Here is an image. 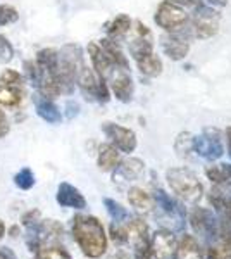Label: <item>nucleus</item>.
<instances>
[{"instance_id": "1", "label": "nucleus", "mask_w": 231, "mask_h": 259, "mask_svg": "<svg viewBox=\"0 0 231 259\" xmlns=\"http://www.w3.org/2000/svg\"><path fill=\"white\" fill-rule=\"evenodd\" d=\"M71 232L81 252L90 259H99L107 252V233L102 221L90 214H76Z\"/></svg>"}, {"instance_id": "2", "label": "nucleus", "mask_w": 231, "mask_h": 259, "mask_svg": "<svg viewBox=\"0 0 231 259\" xmlns=\"http://www.w3.org/2000/svg\"><path fill=\"white\" fill-rule=\"evenodd\" d=\"M83 49L78 44H66L59 49V68L57 78L61 83L62 95H71L76 89L78 71L85 66Z\"/></svg>"}, {"instance_id": "3", "label": "nucleus", "mask_w": 231, "mask_h": 259, "mask_svg": "<svg viewBox=\"0 0 231 259\" xmlns=\"http://www.w3.org/2000/svg\"><path fill=\"white\" fill-rule=\"evenodd\" d=\"M166 180L169 189L184 202L195 204L202 199L204 185L200 183L199 177L192 169L184 168V166H181V168H171L167 169Z\"/></svg>"}, {"instance_id": "4", "label": "nucleus", "mask_w": 231, "mask_h": 259, "mask_svg": "<svg viewBox=\"0 0 231 259\" xmlns=\"http://www.w3.org/2000/svg\"><path fill=\"white\" fill-rule=\"evenodd\" d=\"M190 227L197 235L207 244H214L219 240V221H217L216 212H212L207 207L197 206L188 216Z\"/></svg>"}, {"instance_id": "5", "label": "nucleus", "mask_w": 231, "mask_h": 259, "mask_svg": "<svg viewBox=\"0 0 231 259\" xmlns=\"http://www.w3.org/2000/svg\"><path fill=\"white\" fill-rule=\"evenodd\" d=\"M193 152L209 162L221 159L224 154V145L219 130L204 128L200 135H193Z\"/></svg>"}, {"instance_id": "6", "label": "nucleus", "mask_w": 231, "mask_h": 259, "mask_svg": "<svg viewBox=\"0 0 231 259\" xmlns=\"http://www.w3.org/2000/svg\"><path fill=\"white\" fill-rule=\"evenodd\" d=\"M154 19L157 23V26L162 28L166 33H176L179 30H184V26L190 21L188 12L183 7L167 2V0H162L161 2V6L155 11Z\"/></svg>"}, {"instance_id": "7", "label": "nucleus", "mask_w": 231, "mask_h": 259, "mask_svg": "<svg viewBox=\"0 0 231 259\" xmlns=\"http://www.w3.org/2000/svg\"><path fill=\"white\" fill-rule=\"evenodd\" d=\"M219 23H221L219 12L216 9H212V6L202 4L200 7H197L195 14H193V18H192L193 36H197L199 40L212 38V36L217 35V31H219Z\"/></svg>"}, {"instance_id": "8", "label": "nucleus", "mask_w": 231, "mask_h": 259, "mask_svg": "<svg viewBox=\"0 0 231 259\" xmlns=\"http://www.w3.org/2000/svg\"><path fill=\"white\" fill-rule=\"evenodd\" d=\"M102 132L119 152L131 154L136 150L138 139L133 130L126 128L123 124L112 123V121H106V123H102Z\"/></svg>"}, {"instance_id": "9", "label": "nucleus", "mask_w": 231, "mask_h": 259, "mask_svg": "<svg viewBox=\"0 0 231 259\" xmlns=\"http://www.w3.org/2000/svg\"><path fill=\"white\" fill-rule=\"evenodd\" d=\"M149 249L154 259H176L178 252V239L171 230H157L150 235Z\"/></svg>"}, {"instance_id": "10", "label": "nucleus", "mask_w": 231, "mask_h": 259, "mask_svg": "<svg viewBox=\"0 0 231 259\" xmlns=\"http://www.w3.org/2000/svg\"><path fill=\"white\" fill-rule=\"evenodd\" d=\"M161 49L171 61L187 59L188 52H190V35L183 33V30L167 33L161 38Z\"/></svg>"}, {"instance_id": "11", "label": "nucleus", "mask_w": 231, "mask_h": 259, "mask_svg": "<svg viewBox=\"0 0 231 259\" xmlns=\"http://www.w3.org/2000/svg\"><path fill=\"white\" fill-rule=\"evenodd\" d=\"M107 85L111 89L112 95L123 104H129L135 95V83L131 78V71L114 69L111 78L107 80Z\"/></svg>"}, {"instance_id": "12", "label": "nucleus", "mask_w": 231, "mask_h": 259, "mask_svg": "<svg viewBox=\"0 0 231 259\" xmlns=\"http://www.w3.org/2000/svg\"><path fill=\"white\" fill-rule=\"evenodd\" d=\"M86 54H88V59H90L91 69L95 71V74L102 80H109L111 74L114 73V64L112 61L109 59V56L104 52V49L99 45V41H90L86 45Z\"/></svg>"}, {"instance_id": "13", "label": "nucleus", "mask_w": 231, "mask_h": 259, "mask_svg": "<svg viewBox=\"0 0 231 259\" xmlns=\"http://www.w3.org/2000/svg\"><path fill=\"white\" fill-rule=\"evenodd\" d=\"M145 173V162L138 157H128V159H121L116 169L112 171V180L114 183H129L136 182Z\"/></svg>"}, {"instance_id": "14", "label": "nucleus", "mask_w": 231, "mask_h": 259, "mask_svg": "<svg viewBox=\"0 0 231 259\" xmlns=\"http://www.w3.org/2000/svg\"><path fill=\"white\" fill-rule=\"evenodd\" d=\"M56 200L59 206L62 207H71V209H85L86 207V199L85 195L79 192L76 187L71 185L68 182H62L59 183V189L56 194Z\"/></svg>"}, {"instance_id": "15", "label": "nucleus", "mask_w": 231, "mask_h": 259, "mask_svg": "<svg viewBox=\"0 0 231 259\" xmlns=\"http://www.w3.org/2000/svg\"><path fill=\"white\" fill-rule=\"evenodd\" d=\"M126 228V237L128 242L133 245V249H144L149 247L150 242V230L145 220L142 218H131L128 223L124 225Z\"/></svg>"}, {"instance_id": "16", "label": "nucleus", "mask_w": 231, "mask_h": 259, "mask_svg": "<svg viewBox=\"0 0 231 259\" xmlns=\"http://www.w3.org/2000/svg\"><path fill=\"white\" fill-rule=\"evenodd\" d=\"M31 100H33V106H35L36 114H38L40 118L45 121V123L61 124L62 112L57 107L56 100H50L47 97H43V95H40L36 90H35V94L31 95Z\"/></svg>"}, {"instance_id": "17", "label": "nucleus", "mask_w": 231, "mask_h": 259, "mask_svg": "<svg viewBox=\"0 0 231 259\" xmlns=\"http://www.w3.org/2000/svg\"><path fill=\"white\" fill-rule=\"evenodd\" d=\"M205 177L211 180L212 189L221 194L231 195V164H211L205 166Z\"/></svg>"}, {"instance_id": "18", "label": "nucleus", "mask_w": 231, "mask_h": 259, "mask_svg": "<svg viewBox=\"0 0 231 259\" xmlns=\"http://www.w3.org/2000/svg\"><path fill=\"white\" fill-rule=\"evenodd\" d=\"M28 97L26 85H2L0 83V107L18 109Z\"/></svg>"}, {"instance_id": "19", "label": "nucleus", "mask_w": 231, "mask_h": 259, "mask_svg": "<svg viewBox=\"0 0 231 259\" xmlns=\"http://www.w3.org/2000/svg\"><path fill=\"white\" fill-rule=\"evenodd\" d=\"M99 45L104 49V52L109 56V59L112 61V64H114L116 69L131 71V69H129V61H128V57H126L124 50L121 49L119 41L109 38V36H104V38L99 41Z\"/></svg>"}, {"instance_id": "20", "label": "nucleus", "mask_w": 231, "mask_h": 259, "mask_svg": "<svg viewBox=\"0 0 231 259\" xmlns=\"http://www.w3.org/2000/svg\"><path fill=\"white\" fill-rule=\"evenodd\" d=\"M121 162V152L114 145L109 144H100L99 152H97V164H99L100 171L104 173H111L116 169V166Z\"/></svg>"}, {"instance_id": "21", "label": "nucleus", "mask_w": 231, "mask_h": 259, "mask_svg": "<svg viewBox=\"0 0 231 259\" xmlns=\"http://www.w3.org/2000/svg\"><path fill=\"white\" fill-rule=\"evenodd\" d=\"M176 259H205L204 249L200 242L193 235L184 233L181 239L178 240V252H176Z\"/></svg>"}, {"instance_id": "22", "label": "nucleus", "mask_w": 231, "mask_h": 259, "mask_svg": "<svg viewBox=\"0 0 231 259\" xmlns=\"http://www.w3.org/2000/svg\"><path fill=\"white\" fill-rule=\"evenodd\" d=\"M209 202L212 204L219 223L231 225V195L221 194L219 190L212 189L211 194H209Z\"/></svg>"}, {"instance_id": "23", "label": "nucleus", "mask_w": 231, "mask_h": 259, "mask_svg": "<svg viewBox=\"0 0 231 259\" xmlns=\"http://www.w3.org/2000/svg\"><path fill=\"white\" fill-rule=\"evenodd\" d=\"M128 202L142 214H149L155 207L154 197L147 190L142 189V187H131L128 190Z\"/></svg>"}, {"instance_id": "24", "label": "nucleus", "mask_w": 231, "mask_h": 259, "mask_svg": "<svg viewBox=\"0 0 231 259\" xmlns=\"http://www.w3.org/2000/svg\"><path fill=\"white\" fill-rule=\"evenodd\" d=\"M131 26H133V21L128 14H117L116 18H112L106 24V36L121 41L131 31Z\"/></svg>"}, {"instance_id": "25", "label": "nucleus", "mask_w": 231, "mask_h": 259, "mask_svg": "<svg viewBox=\"0 0 231 259\" xmlns=\"http://www.w3.org/2000/svg\"><path fill=\"white\" fill-rule=\"evenodd\" d=\"M35 62L38 64V68L41 69V73H49V74H57L59 68V50L47 47L41 49L36 52Z\"/></svg>"}, {"instance_id": "26", "label": "nucleus", "mask_w": 231, "mask_h": 259, "mask_svg": "<svg viewBox=\"0 0 231 259\" xmlns=\"http://www.w3.org/2000/svg\"><path fill=\"white\" fill-rule=\"evenodd\" d=\"M135 62H136L138 69H140V73L144 74V76L157 78V76H161V74H162V69H164L162 61H161V57H159V56H155V52L149 54V56L140 57V59L135 61Z\"/></svg>"}, {"instance_id": "27", "label": "nucleus", "mask_w": 231, "mask_h": 259, "mask_svg": "<svg viewBox=\"0 0 231 259\" xmlns=\"http://www.w3.org/2000/svg\"><path fill=\"white\" fill-rule=\"evenodd\" d=\"M174 150L178 154V157L181 159H188L190 154L193 152V133L190 132H181L174 140Z\"/></svg>"}, {"instance_id": "28", "label": "nucleus", "mask_w": 231, "mask_h": 259, "mask_svg": "<svg viewBox=\"0 0 231 259\" xmlns=\"http://www.w3.org/2000/svg\"><path fill=\"white\" fill-rule=\"evenodd\" d=\"M104 206L109 212V216L112 218L114 223H124L126 220H129V212L126 211V207H123V204H119L114 199H104Z\"/></svg>"}, {"instance_id": "29", "label": "nucleus", "mask_w": 231, "mask_h": 259, "mask_svg": "<svg viewBox=\"0 0 231 259\" xmlns=\"http://www.w3.org/2000/svg\"><path fill=\"white\" fill-rule=\"evenodd\" d=\"M23 76H24V81L29 83L33 89H38L40 85V80H41V69L38 68V64L33 61H24L23 62Z\"/></svg>"}, {"instance_id": "30", "label": "nucleus", "mask_w": 231, "mask_h": 259, "mask_svg": "<svg viewBox=\"0 0 231 259\" xmlns=\"http://www.w3.org/2000/svg\"><path fill=\"white\" fill-rule=\"evenodd\" d=\"M36 259H71V256L62 245L50 244V245H40Z\"/></svg>"}, {"instance_id": "31", "label": "nucleus", "mask_w": 231, "mask_h": 259, "mask_svg": "<svg viewBox=\"0 0 231 259\" xmlns=\"http://www.w3.org/2000/svg\"><path fill=\"white\" fill-rule=\"evenodd\" d=\"M36 183V178H35V173L33 169L29 168H21L18 173L14 175V185L18 187L19 190H31Z\"/></svg>"}, {"instance_id": "32", "label": "nucleus", "mask_w": 231, "mask_h": 259, "mask_svg": "<svg viewBox=\"0 0 231 259\" xmlns=\"http://www.w3.org/2000/svg\"><path fill=\"white\" fill-rule=\"evenodd\" d=\"M19 21V12L14 6L0 4V26H9Z\"/></svg>"}, {"instance_id": "33", "label": "nucleus", "mask_w": 231, "mask_h": 259, "mask_svg": "<svg viewBox=\"0 0 231 259\" xmlns=\"http://www.w3.org/2000/svg\"><path fill=\"white\" fill-rule=\"evenodd\" d=\"M0 83H2V85H26L23 73H19V71H16V69H11V68H6L0 73Z\"/></svg>"}, {"instance_id": "34", "label": "nucleus", "mask_w": 231, "mask_h": 259, "mask_svg": "<svg viewBox=\"0 0 231 259\" xmlns=\"http://www.w3.org/2000/svg\"><path fill=\"white\" fill-rule=\"evenodd\" d=\"M205 257L207 259H231V250L222 244H209Z\"/></svg>"}, {"instance_id": "35", "label": "nucleus", "mask_w": 231, "mask_h": 259, "mask_svg": "<svg viewBox=\"0 0 231 259\" xmlns=\"http://www.w3.org/2000/svg\"><path fill=\"white\" fill-rule=\"evenodd\" d=\"M12 59H14V47H12V44L7 36L0 35V62L7 64Z\"/></svg>"}, {"instance_id": "36", "label": "nucleus", "mask_w": 231, "mask_h": 259, "mask_svg": "<svg viewBox=\"0 0 231 259\" xmlns=\"http://www.w3.org/2000/svg\"><path fill=\"white\" fill-rule=\"evenodd\" d=\"M111 239L114 242L116 245H123V244H128V237H126V228L123 227V223H112L111 225Z\"/></svg>"}, {"instance_id": "37", "label": "nucleus", "mask_w": 231, "mask_h": 259, "mask_svg": "<svg viewBox=\"0 0 231 259\" xmlns=\"http://www.w3.org/2000/svg\"><path fill=\"white\" fill-rule=\"evenodd\" d=\"M40 221V211L38 209H31L28 212H24L23 218H21V223L24 225V227H33V225H36Z\"/></svg>"}, {"instance_id": "38", "label": "nucleus", "mask_w": 231, "mask_h": 259, "mask_svg": "<svg viewBox=\"0 0 231 259\" xmlns=\"http://www.w3.org/2000/svg\"><path fill=\"white\" fill-rule=\"evenodd\" d=\"M167 2L171 4H176V6L183 7V9H197V7H200L204 4V0H167Z\"/></svg>"}, {"instance_id": "39", "label": "nucleus", "mask_w": 231, "mask_h": 259, "mask_svg": "<svg viewBox=\"0 0 231 259\" xmlns=\"http://www.w3.org/2000/svg\"><path fill=\"white\" fill-rule=\"evenodd\" d=\"M9 130H11V123H9V119H7V114L4 112L2 107H0V139L7 137Z\"/></svg>"}, {"instance_id": "40", "label": "nucleus", "mask_w": 231, "mask_h": 259, "mask_svg": "<svg viewBox=\"0 0 231 259\" xmlns=\"http://www.w3.org/2000/svg\"><path fill=\"white\" fill-rule=\"evenodd\" d=\"M78 114H79V104L74 102V100H69V102L66 104V118L73 119V118H76Z\"/></svg>"}, {"instance_id": "41", "label": "nucleus", "mask_w": 231, "mask_h": 259, "mask_svg": "<svg viewBox=\"0 0 231 259\" xmlns=\"http://www.w3.org/2000/svg\"><path fill=\"white\" fill-rule=\"evenodd\" d=\"M135 259H154L152 254H150V249L149 247H144V249H136L135 250Z\"/></svg>"}, {"instance_id": "42", "label": "nucleus", "mask_w": 231, "mask_h": 259, "mask_svg": "<svg viewBox=\"0 0 231 259\" xmlns=\"http://www.w3.org/2000/svg\"><path fill=\"white\" fill-rule=\"evenodd\" d=\"M0 259H18L9 247H0Z\"/></svg>"}, {"instance_id": "43", "label": "nucleus", "mask_w": 231, "mask_h": 259, "mask_svg": "<svg viewBox=\"0 0 231 259\" xmlns=\"http://www.w3.org/2000/svg\"><path fill=\"white\" fill-rule=\"evenodd\" d=\"M111 259H133V257L128 252H124V250H117L116 254H112Z\"/></svg>"}, {"instance_id": "44", "label": "nucleus", "mask_w": 231, "mask_h": 259, "mask_svg": "<svg viewBox=\"0 0 231 259\" xmlns=\"http://www.w3.org/2000/svg\"><path fill=\"white\" fill-rule=\"evenodd\" d=\"M224 135H226V145H228V154H229V157H231V126L226 128Z\"/></svg>"}, {"instance_id": "45", "label": "nucleus", "mask_w": 231, "mask_h": 259, "mask_svg": "<svg viewBox=\"0 0 231 259\" xmlns=\"http://www.w3.org/2000/svg\"><path fill=\"white\" fill-rule=\"evenodd\" d=\"M211 6H217V7H226L228 6V0H207Z\"/></svg>"}, {"instance_id": "46", "label": "nucleus", "mask_w": 231, "mask_h": 259, "mask_svg": "<svg viewBox=\"0 0 231 259\" xmlns=\"http://www.w3.org/2000/svg\"><path fill=\"white\" fill-rule=\"evenodd\" d=\"M4 235H6V225H4V221L0 220V239H2Z\"/></svg>"}]
</instances>
